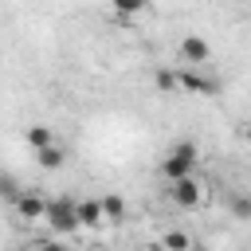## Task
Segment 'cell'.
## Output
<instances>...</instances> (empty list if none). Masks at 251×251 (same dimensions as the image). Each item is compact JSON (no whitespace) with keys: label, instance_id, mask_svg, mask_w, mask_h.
I'll return each mask as SVG.
<instances>
[{"label":"cell","instance_id":"obj_1","mask_svg":"<svg viewBox=\"0 0 251 251\" xmlns=\"http://www.w3.org/2000/svg\"><path fill=\"white\" fill-rule=\"evenodd\" d=\"M196 161H200V149L192 145V141H176L169 153H165V161H161V176L173 184V180H180V176H192L196 173Z\"/></svg>","mask_w":251,"mask_h":251},{"label":"cell","instance_id":"obj_2","mask_svg":"<svg viewBox=\"0 0 251 251\" xmlns=\"http://www.w3.org/2000/svg\"><path fill=\"white\" fill-rule=\"evenodd\" d=\"M43 220L51 224L55 235H75V231H78V208H75L71 196H55V200H47Z\"/></svg>","mask_w":251,"mask_h":251},{"label":"cell","instance_id":"obj_3","mask_svg":"<svg viewBox=\"0 0 251 251\" xmlns=\"http://www.w3.org/2000/svg\"><path fill=\"white\" fill-rule=\"evenodd\" d=\"M204 196H208V188H204V180H196V173L169 184V200H173L176 208H184V212H196V208L204 204Z\"/></svg>","mask_w":251,"mask_h":251},{"label":"cell","instance_id":"obj_4","mask_svg":"<svg viewBox=\"0 0 251 251\" xmlns=\"http://www.w3.org/2000/svg\"><path fill=\"white\" fill-rule=\"evenodd\" d=\"M176 90H188V94L212 98V94L220 90V78H212V75H200L196 67H180V71H176Z\"/></svg>","mask_w":251,"mask_h":251},{"label":"cell","instance_id":"obj_5","mask_svg":"<svg viewBox=\"0 0 251 251\" xmlns=\"http://www.w3.org/2000/svg\"><path fill=\"white\" fill-rule=\"evenodd\" d=\"M16 216L24 220V224H35V220H43V212H47V200L39 196V192H31V188H24L20 196H16Z\"/></svg>","mask_w":251,"mask_h":251},{"label":"cell","instance_id":"obj_6","mask_svg":"<svg viewBox=\"0 0 251 251\" xmlns=\"http://www.w3.org/2000/svg\"><path fill=\"white\" fill-rule=\"evenodd\" d=\"M180 59H184L188 67H204V63L212 59L208 39H200V35H184V39H180Z\"/></svg>","mask_w":251,"mask_h":251},{"label":"cell","instance_id":"obj_7","mask_svg":"<svg viewBox=\"0 0 251 251\" xmlns=\"http://www.w3.org/2000/svg\"><path fill=\"white\" fill-rule=\"evenodd\" d=\"M75 208H78V227H106L102 200H75Z\"/></svg>","mask_w":251,"mask_h":251},{"label":"cell","instance_id":"obj_8","mask_svg":"<svg viewBox=\"0 0 251 251\" xmlns=\"http://www.w3.org/2000/svg\"><path fill=\"white\" fill-rule=\"evenodd\" d=\"M35 161H39V169H43V173H55V169H63V165H67V145H59V141H55V145L39 149V153H35Z\"/></svg>","mask_w":251,"mask_h":251},{"label":"cell","instance_id":"obj_9","mask_svg":"<svg viewBox=\"0 0 251 251\" xmlns=\"http://www.w3.org/2000/svg\"><path fill=\"white\" fill-rule=\"evenodd\" d=\"M24 141L31 145V153H39V149H47V145H55V133H51V126H27V133H24Z\"/></svg>","mask_w":251,"mask_h":251},{"label":"cell","instance_id":"obj_10","mask_svg":"<svg viewBox=\"0 0 251 251\" xmlns=\"http://www.w3.org/2000/svg\"><path fill=\"white\" fill-rule=\"evenodd\" d=\"M102 212H106V224H122L126 220V200L122 196H102Z\"/></svg>","mask_w":251,"mask_h":251},{"label":"cell","instance_id":"obj_11","mask_svg":"<svg viewBox=\"0 0 251 251\" xmlns=\"http://www.w3.org/2000/svg\"><path fill=\"white\" fill-rule=\"evenodd\" d=\"M227 212L235 220H251V192H231L227 196Z\"/></svg>","mask_w":251,"mask_h":251},{"label":"cell","instance_id":"obj_12","mask_svg":"<svg viewBox=\"0 0 251 251\" xmlns=\"http://www.w3.org/2000/svg\"><path fill=\"white\" fill-rule=\"evenodd\" d=\"M161 251H192L188 231H165L161 235Z\"/></svg>","mask_w":251,"mask_h":251},{"label":"cell","instance_id":"obj_13","mask_svg":"<svg viewBox=\"0 0 251 251\" xmlns=\"http://www.w3.org/2000/svg\"><path fill=\"white\" fill-rule=\"evenodd\" d=\"M110 8L122 16V20H129V16H137V12H145L149 8V0H110Z\"/></svg>","mask_w":251,"mask_h":251},{"label":"cell","instance_id":"obj_14","mask_svg":"<svg viewBox=\"0 0 251 251\" xmlns=\"http://www.w3.org/2000/svg\"><path fill=\"white\" fill-rule=\"evenodd\" d=\"M24 188H20V180L12 176V173H0V200H8V204H16V196H20Z\"/></svg>","mask_w":251,"mask_h":251},{"label":"cell","instance_id":"obj_15","mask_svg":"<svg viewBox=\"0 0 251 251\" xmlns=\"http://www.w3.org/2000/svg\"><path fill=\"white\" fill-rule=\"evenodd\" d=\"M153 86H157L161 94H176V71H157V75H153Z\"/></svg>","mask_w":251,"mask_h":251},{"label":"cell","instance_id":"obj_16","mask_svg":"<svg viewBox=\"0 0 251 251\" xmlns=\"http://www.w3.org/2000/svg\"><path fill=\"white\" fill-rule=\"evenodd\" d=\"M35 251H67V247H63V239H43V243H35Z\"/></svg>","mask_w":251,"mask_h":251},{"label":"cell","instance_id":"obj_17","mask_svg":"<svg viewBox=\"0 0 251 251\" xmlns=\"http://www.w3.org/2000/svg\"><path fill=\"white\" fill-rule=\"evenodd\" d=\"M141 251H161V243H149V247H141Z\"/></svg>","mask_w":251,"mask_h":251},{"label":"cell","instance_id":"obj_18","mask_svg":"<svg viewBox=\"0 0 251 251\" xmlns=\"http://www.w3.org/2000/svg\"><path fill=\"white\" fill-rule=\"evenodd\" d=\"M243 137H247V145H251V126H247V129H243Z\"/></svg>","mask_w":251,"mask_h":251},{"label":"cell","instance_id":"obj_19","mask_svg":"<svg viewBox=\"0 0 251 251\" xmlns=\"http://www.w3.org/2000/svg\"><path fill=\"white\" fill-rule=\"evenodd\" d=\"M20 251H35V247H31V243H27V247H20Z\"/></svg>","mask_w":251,"mask_h":251},{"label":"cell","instance_id":"obj_20","mask_svg":"<svg viewBox=\"0 0 251 251\" xmlns=\"http://www.w3.org/2000/svg\"><path fill=\"white\" fill-rule=\"evenodd\" d=\"M192 251H204V247H196V243H192Z\"/></svg>","mask_w":251,"mask_h":251}]
</instances>
